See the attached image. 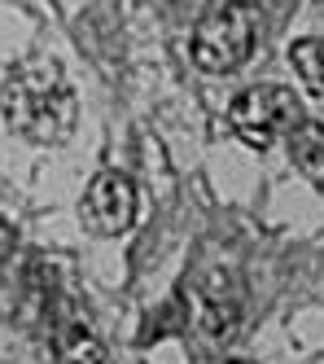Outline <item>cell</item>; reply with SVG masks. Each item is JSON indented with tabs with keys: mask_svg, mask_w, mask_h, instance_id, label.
Here are the masks:
<instances>
[{
	"mask_svg": "<svg viewBox=\"0 0 324 364\" xmlns=\"http://www.w3.org/2000/svg\"><path fill=\"white\" fill-rule=\"evenodd\" d=\"M259 5L254 0H220L193 31V62L206 75H232L250 62L259 44Z\"/></svg>",
	"mask_w": 324,
	"mask_h": 364,
	"instance_id": "obj_3",
	"label": "cell"
},
{
	"mask_svg": "<svg viewBox=\"0 0 324 364\" xmlns=\"http://www.w3.org/2000/svg\"><path fill=\"white\" fill-rule=\"evenodd\" d=\"M289 62L293 70L303 75L307 88H324V36H307L289 48Z\"/></svg>",
	"mask_w": 324,
	"mask_h": 364,
	"instance_id": "obj_8",
	"label": "cell"
},
{
	"mask_svg": "<svg viewBox=\"0 0 324 364\" xmlns=\"http://www.w3.org/2000/svg\"><path fill=\"white\" fill-rule=\"evenodd\" d=\"M184 299V329H193L202 351L228 347L246 321V281L232 268H206L180 290Z\"/></svg>",
	"mask_w": 324,
	"mask_h": 364,
	"instance_id": "obj_2",
	"label": "cell"
},
{
	"mask_svg": "<svg viewBox=\"0 0 324 364\" xmlns=\"http://www.w3.org/2000/svg\"><path fill=\"white\" fill-rule=\"evenodd\" d=\"M228 123L232 132L246 141L250 149H267L276 136L293 132V127L303 123V101L293 88H281V84H254L246 88L232 110H228Z\"/></svg>",
	"mask_w": 324,
	"mask_h": 364,
	"instance_id": "obj_4",
	"label": "cell"
},
{
	"mask_svg": "<svg viewBox=\"0 0 324 364\" xmlns=\"http://www.w3.org/2000/svg\"><path fill=\"white\" fill-rule=\"evenodd\" d=\"M136 220V185L123 171H101L84 193V224L97 237H119Z\"/></svg>",
	"mask_w": 324,
	"mask_h": 364,
	"instance_id": "obj_5",
	"label": "cell"
},
{
	"mask_svg": "<svg viewBox=\"0 0 324 364\" xmlns=\"http://www.w3.org/2000/svg\"><path fill=\"white\" fill-rule=\"evenodd\" d=\"M58 364H105L101 338L84 321H66L58 329Z\"/></svg>",
	"mask_w": 324,
	"mask_h": 364,
	"instance_id": "obj_6",
	"label": "cell"
},
{
	"mask_svg": "<svg viewBox=\"0 0 324 364\" xmlns=\"http://www.w3.org/2000/svg\"><path fill=\"white\" fill-rule=\"evenodd\" d=\"M228 364H250V360H228Z\"/></svg>",
	"mask_w": 324,
	"mask_h": 364,
	"instance_id": "obj_10",
	"label": "cell"
},
{
	"mask_svg": "<svg viewBox=\"0 0 324 364\" xmlns=\"http://www.w3.org/2000/svg\"><path fill=\"white\" fill-rule=\"evenodd\" d=\"M0 110H5V123L14 127V132H22L36 145L66 141L75 119H79L75 92H70L62 66L53 58L22 62L5 80V88H0Z\"/></svg>",
	"mask_w": 324,
	"mask_h": 364,
	"instance_id": "obj_1",
	"label": "cell"
},
{
	"mask_svg": "<svg viewBox=\"0 0 324 364\" xmlns=\"http://www.w3.org/2000/svg\"><path fill=\"white\" fill-rule=\"evenodd\" d=\"M289 154H293V163L303 171H324V123L303 119L289 132Z\"/></svg>",
	"mask_w": 324,
	"mask_h": 364,
	"instance_id": "obj_7",
	"label": "cell"
},
{
	"mask_svg": "<svg viewBox=\"0 0 324 364\" xmlns=\"http://www.w3.org/2000/svg\"><path fill=\"white\" fill-rule=\"evenodd\" d=\"M9 250H14V228H9L5 220H0V259H5Z\"/></svg>",
	"mask_w": 324,
	"mask_h": 364,
	"instance_id": "obj_9",
	"label": "cell"
}]
</instances>
